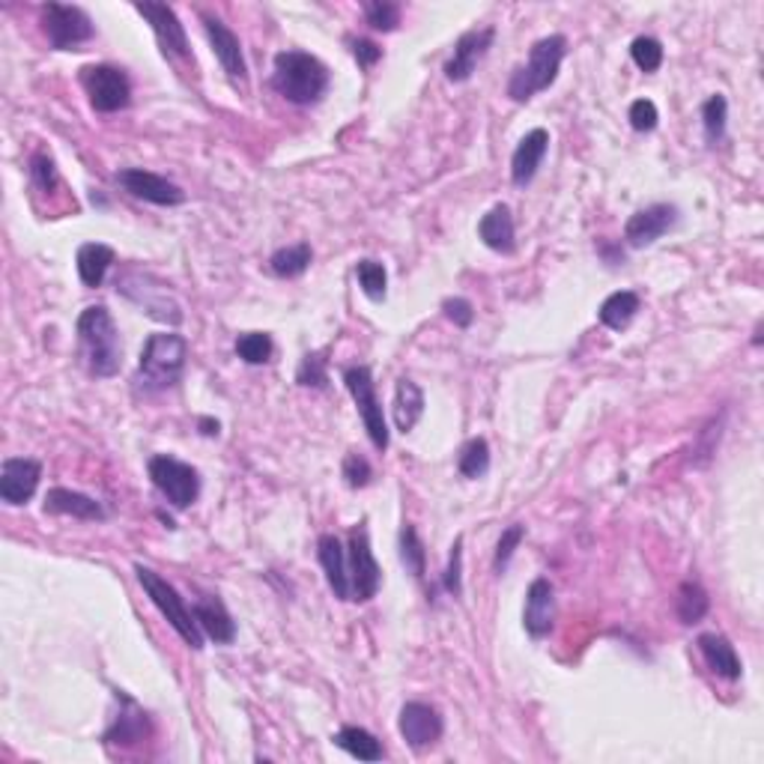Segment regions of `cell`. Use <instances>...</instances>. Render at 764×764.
Returning a JSON list of instances; mask_svg holds the SVG:
<instances>
[{
    "mask_svg": "<svg viewBox=\"0 0 764 764\" xmlns=\"http://www.w3.org/2000/svg\"><path fill=\"white\" fill-rule=\"evenodd\" d=\"M273 353L275 344L266 332H245L236 337V356L245 365H266V362H273Z\"/></svg>",
    "mask_w": 764,
    "mask_h": 764,
    "instance_id": "8d00e7d4",
    "label": "cell"
},
{
    "mask_svg": "<svg viewBox=\"0 0 764 764\" xmlns=\"http://www.w3.org/2000/svg\"><path fill=\"white\" fill-rule=\"evenodd\" d=\"M442 311H445V317H449L451 323L461 325V329H469L472 320H475V305H472L469 299H463V296L445 299V302H442Z\"/></svg>",
    "mask_w": 764,
    "mask_h": 764,
    "instance_id": "bcb514c9",
    "label": "cell"
},
{
    "mask_svg": "<svg viewBox=\"0 0 764 764\" xmlns=\"http://www.w3.org/2000/svg\"><path fill=\"white\" fill-rule=\"evenodd\" d=\"M317 562L323 567L325 583L337 600H353L350 588V571H346V546L337 534H320L317 541Z\"/></svg>",
    "mask_w": 764,
    "mask_h": 764,
    "instance_id": "ffe728a7",
    "label": "cell"
},
{
    "mask_svg": "<svg viewBox=\"0 0 764 764\" xmlns=\"http://www.w3.org/2000/svg\"><path fill=\"white\" fill-rule=\"evenodd\" d=\"M45 513H60V517H75V520H87V523H102L108 513L102 505L96 502L93 496H85L78 490H66V487H52L45 492Z\"/></svg>",
    "mask_w": 764,
    "mask_h": 764,
    "instance_id": "cb8c5ba5",
    "label": "cell"
},
{
    "mask_svg": "<svg viewBox=\"0 0 764 764\" xmlns=\"http://www.w3.org/2000/svg\"><path fill=\"white\" fill-rule=\"evenodd\" d=\"M478 236L481 242L496 254H513L517 252V228H513L511 207L496 203L481 221H478Z\"/></svg>",
    "mask_w": 764,
    "mask_h": 764,
    "instance_id": "484cf974",
    "label": "cell"
},
{
    "mask_svg": "<svg viewBox=\"0 0 764 764\" xmlns=\"http://www.w3.org/2000/svg\"><path fill=\"white\" fill-rule=\"evenodd\" d=\"M546 150H550V132L546 129H532L520 137V144L511 156V182L517 189H525L534 177L538 168L544 162Z\"/></svg>",
    "mask_w": 764,
    "mask_h": 764,
    "instance_id": "44dd1931",
    "label": "cell"
},
{
    "mask_svg": "<svg viewBox=\"0 0 764 764\" xmlns=\"http://www.w3.org/2000/svg\"><path fill=\"white\" fill-rule=\"evenodd\" d=\"M186 358H189V341L177 332H158L150 335L135 370V391L137 395H158L168 391L186 374Z\"/></svg>",
    "mask_w": 764,
    "mask_h": 764,
    "instance_id": "7a4b0ae2",
    "label": "cell"
},
{
    "mask_svg": "<svg viewBox=\"0 0 764 764\" xmlns=\"http://www.w3.org/2000/svg\"><path fill=\"white\" fill-rule=\"evenodd\" d=\"M726 120H729V102L726 96L713 93L705 106H701V129H705V141L708 147H717L726 137Z\"/></svg>",
    "mask_w": 764,
    "mask_h": 764,
    "instance_id": "836d02e7",
    "label": "cell"
},
{
    "mask_svg": "<svg viewBox=\"0 0 764 764\" xmlns=\"http://www.w3.org/2000/svg\"><path fill=\"white\" fill-rule=\"evenodd\" d=\"M114 261H117V254L111 245H102V242H85V245L78 248V254H75L78 278H81L85 287L96 290V287H102L108 269L114 266Z\"/></svg>",
    "mask_w": 764,
    "mask_h": 764,
    "instance_id": "4316f807",
    "label": "cell"
},
{
    "mask_svg": "<svg viewBox=\"0 0 764 764\" xmlns=\"http://www.w3.org/2000/svg\"><path fill=\"white\" fill-rule=\"evenodd\" d=\"M147 475L165 499L177 511H186L198 502L200 496V475L191 463H182L170 454H153L147 461Z\"/></svg>",
    "mask_w": 764,
    "mask_h": 764,
    "instance_id": "52a82bcc",
    "label": "cell"
},
{
    "mask_svg": "<svg viewBox=\"0 0 764 764\" xmlns=\"http://www.w3.org/2000/svg\"><path fill=\"white\" fill-rule=\"evenodd\" d=\"M117 701H120V713L111 722V729L102 734L106 743H137L144 741L150 732V717L144 713V708L137 705L132 696H126L123 690H117Z\"/></svg>",
    "mask_w": 764,
    "mask_h": 764,
    "instance_id": "603a6c76",
    "label": "cell"
},
{
    "mask_svg": "<svg viewBox=\"0 0 764 764\" xmlns=\"http://www.w3.org/2000/svg\"><path fill=\"white\" fill-rule=\"evenodd\" d=\"M346 571H350V588H353V600L356 604H367L374 600L383 586V567L374 558L370 550V534H367V523H356L350 529L346 538Z\"/></svg>",
    "mask_w": 764,
    "mask_h": 764,
    "instance_id": "ba28073f",
    "label": "cell"
},
{
    "mask_svg": "<svg viewBox=\"0 0 764 764\" xmlns=\"http://www.w3.org/2000/svg\"><path fill=\"white\" fill-rule=\"evenodd\" d=\"M31 182L33 191L40 195H48L60 186V177H57V165L48 153H33L31 158Z\"/></svg>",
    "mask_w": 764,
    "mask_h": 764,
    "instance_id": "60d3db41",
    "label": "cell"
},
{
    "mask_svg": "<svg viewBox=\"0 0 764 764\" xmlns=\"http://www.w3.org/2000/svg\"><path fill=\"white\" fill-rule=\"evenodd\" d=\"M523 628L532 639H544L555 628V588L550 579H534L525 591Z\"/></svg>",
    "mask_w": 764,
    "mask_h": 764,
    "instance_id": "d6986e66",
    "label": "cell"
},
{
    "mask_svg": "<svg viewBox=\"0 0 764 764\" xmlns=\"http://www.w3.org/2000/svg\"><path fill=\"white\" fill-rule=\"evenodd\" d=\"M43 31L48 43L57 52H75L78 45L90 43L96 36L93 19L81 7L69 3H45L43 7Z\"/></svg>",
    "mask_w": 764,
    "mask_h": 764,
    "instance_id": "30bf717a",
    "label": "cell"
},
{
    "mask_svg": "<svg viewBox=\"0 0 764 764\" xmlns=\"http://www.w3.org/2000/svg\"><path fill=\"white\" fill-rule=\"evenodd\" d=\"M135 574H137L141 588L147 591V597L156 604L158 612L168 618V624L177 630L179 639H182L189 649L195 651L203 649V630L198 628V618H195V612L186 607V597L179 595L177 588L170 586L165 576H158L153 567L135 565Z\"/></svg>",
    "mask_w": 764,
    "mask_h": 764,
    "instance_id": "5b68a950",
    "label": "cell"
},
{
    "mask_svg": "<svg viewBox=\"0 0 764 764\" xmlns=\"http://www.w3.org/2000/svg\"><path fill=\"white\" fill-rule=\"evenodd\" d=\"M114 179L117 186L129 191L132 198L147 200V203H156V207H179V203H186V191L179 189L177 182L153 174V170L123 168L117 170Z\"/></svg>",
    "mask_w": 764,
    "mask_h": 764,
    "instance_id": "5bb4252c",
    "label": "cell"
},
{
    "mask_svg": "<svg viewBox=\"0 0 764 764\" xmlns=\"http://www.w3.org/2000/svg\"><path fill=\"white\" fill-rule=\"evenodd\" d=\"M78 81L85 87L87 102L96 114H117L132 102V81L120 66L90 64L81 66Z\"/></svg>",
    "mask_w": 764,
    "mask_h": 764,
    "instance_id": "8992f818",
    "label": "cell"
},
{
    "mask_svg": "<svg viewBox=\"0 0 764 764\" xmlns=\"http://www.w3.org/2000/svg\"><path fill=\"white\" fill-rule=\"evenodd\" d=\"M398 729L403 734V741L421 753V750H428V746L440 741L442 732H445V720L428 701H407L400 708Z\"/></svg>",
    "mask_w": 764,
    "mask_h": 764,
    "instance_id": "2e32d148",
    "label": "cell"
},
{
    "mask_svg": "<svg viewBox=\"0 0 764 764\" xmlns=\"http://www.w3.org/2000/svg\"><path fill=\"white\" fill-rule=\"evenodd\" d=\"M346 391L356 400V409L362 421H365V430L370 442L377 445L379 451L388 449V424L386 412H383V403L377 398V383H374V370L367 365H353L344 370Z\"/></svg>",
    "mask_w": 764,
    "mask_h": 764,
    "instance_id": "9c48e42d",
    "label": "cell"
},
{
    "mask_svg": "<svg viewBox=\"0 0 764 764\" xmlns=\"http://www.w3.org/2000/svg\"><path fill=\"white\" fill-rule=\"evenodd\" d=\"M630 126H633V132H654L660 123V114H657V106L651 102V99H636L633 106H630Z\"/></svg>",
    "mask_w": 764,
    "mask_h": 764,
    "instance_id": "f6af8a7d",
    "label": "cell"
},
{
    "mask_svg": "<svg viewBox=\"0 0 764 764\" xmlns=\"http://www.w3.org/2000/svg\"><path fill=\"white\" fill-rule=\"evenodd\" d=\"M630 57L642 73H657L663 66V43L654 36H636L630 45Z\"/></svg>",
    "mask_w": 764,
    "mask_h": 764,
    "instance_id": "ab89813d",
    "label": "cell"
},
{
    "mask_svg": "<svg viewBox=\"0 0 764 764\" xmlns=\"http://www.w3.org/2000/svg\"><path fill=\"white\" fill-rule=\"evenodd\" d=\"M400 562L416 579H424V574H428V550H424V541L412 523H403V529H400Z\"/></svg>",
    "mask_w": 764,
    "mask_h": 764,
    "instance_id": "d6a6232c",
    "label": "cell"
},
{
    "mask_svg": "<svg viewBox=\"0 0 764 764\" xmlns=\"http://www.w3.org/2000/svg\"><path fill=\"white\" fill-rule=\"evenodd\" d=\"M144 281H147V290L141 284V275L137 273H126L123 278H117V290L132 299L135 305H141L153 320H162V323L179 325L182 323V308L179 302L170 296L168 284H162L158 278L144 273Z\"/></svg>",
    "mask_w": 764,
    "mask_h": 764,
    "instance_id": "7c38bea8",
    "label": "cell"
},
{
    "mask_svg": "<svg viewBox=\"0 0 764 764\" xmlns=\"http://www.w3.org/2000/svg\"><path fill=\"white\" fill-rule=\"evenodd\" d=\"M341 475H344V481L350 490H365L367 484L374 481V466L367 463L365 454L350 451V454L344 457V466H341Z\"/></svg>",
    "mask_w": 764,
    "mask_h": 764,
    "instance_id": "b9f144b4",
    "label": "cell"
},
{
    "mask_svg": "<svg viewBox=\"0 0 764 764\" xmlns=\"http://www.w3.org/2000/svg\"><path fill=\"white\" fill-rule=\"evenodd\" d=\"M356 278H358V287H362V294H365L370 302H383V299H386L388 275L383 263L370 261V257H367V261H358Z\"/></svg>",
    "mask_w": 764,
    "mask_h": 764,
    "instance_id": "d590c367",
    "label": "cell"
},
{
    "mask_svg": "<svg viewBox=\"0 0 764 764\" xmlns=\"http://www.w3.org/2000/svg\"><path fill=\"white\" fill-rule=\"evenodd\" d=\"M43 478V463L31 457H7L0 466V499L7 505L31 502Z\"/></svg>",
    "mask_w": 764,
    "mask_h": 764,
    "instance_id": "ac0fdd59",
    "label": "cell"
},
{
    "mask_svg": "<svg viewBox=\"0 0 764 764\" xmlns=\"http://www.w3.org/2000/svg\"><path fill=\"white\" fill-rule=\"evenodd\" d=\"M314 261V252L308 242H296V245H287V248H278V252L269 257V273L275 278H299V275L308 273V266Z\"/></svg>",
    "mask_w": 764,
    "mask_h": 764,
    "instance_id": "4dcf8cb0",
    "label": "cell"
},
{
    "mask_svg": "<svg viewBox=\"0 0 764 764\" xmlns=\"http://www.w3.org/2000/svg\"><path fill=\"white\" fill-rule=\"evenodd\" d=\"M75 332H78V346H81L87 370L99 379L117 377L123 367V341H120V329H117L114 317L106 305L85 308Z\"/></svg>",
    "mask_w": 764,
    "mask_h": 764,
    "instance_id": "6da1fadb",
    "label": "cell"
},
{
    "mask_svg": "<svg viewBox=\"0 0 764 764\" xmlns=\"http://www.w3.org/2000/svg\"><path fill=\"white\" fill-rule=\"evenodd\" d=\"M365 22L379 33L398 31L400 24V7L388 3V0H367L365 3Z\"/></svg>",
    "mask_w": 764,
    "mask_h": 764,
    "instance_id": "74e56055",
    "label": "cell"
},
{
    "mask_svg": "<svg viewBox=\"0 0 764 764\" xmlns=\"http://www.w3.org/2000/svg\"><path fill=\"white\" fill-rule=\"evenodd\" d=\"M567 54V36L562 33H550L544 40H538L529 52V60L523 66H517L508 81V96L513 102H529L532 96L544 93L555 85L562 60Z\"/></svg>",
    "mask_w": 764,
    "mask_h": 764,
    "instance_id": "277c9868",
    "label": "cell"
},
{
    "mask_svg": "<svg viewBox=\"0 0 764 764\" xmlns=\"http://www.w3.org/2000/svg\"><path fill=\"white\" fill-rule=\"evenodd\" d=\"M198 430L203 436H210L212 440V436H219L221 433V424L215 419H207V416H203V419H198Z\"/></svg>",
    "mask_w": 764,
    "mask_h": 764,
    "instance_id": "c3c4849f",
    "label": "cell"
},
{
    "mask_svg": "<svg viewBox=\"0 0 764 764\" xmlns=\"http://www.w3.org/2000/svg\"><path fill=\"white\" fill-rule=\"evenodd\" d=\"M200 22H203V31H207V40L212 45V54L219 57L221 69L228 73L236 87L248 85V66H245V54H242L240 36L221 22L219 15L212 12H200Z\"/></svg>",
    "mask_w": 764,
    "mask_h": 764,
    "instance_id": "4fadbf2b",
    "label": "cell"
},
{
    "mask_svg": "<svg viewBox=\"0 0 764 764\" xmlns=\"http://www.w3.org/2000/svg\"><path fill=\"white\" fill-rule=\"evenodd\" d=\"M350 52H353L362 69H370V66H377L383 60V48L374 40H350Z\"/></svg>",
    "mask_w": 764,
    "mask_h": 764,
    "instance_id": "7dc6e473",
    "label": "cell"
},
{
    "mask_svg": "<svg viewBox=\"0 0 764 764\" xmlns=\"http://www.w3.org/2000/svg\"><path fill=\"white\" fill-rule=\"evenodd\" d=\"M639 305H642L639 294H633V290H618V294L604 299L597 317H600V323L607 325V329L621 332V329H628V325L633 323V317L639 314Z\"/></svg>",
    "mask_w": 764,
    "mask_h": 764,
    "instance_id": "f1b7e54d",
    "label": "cell"
},
{
    "mask_svg": "<svg viewBox=\"0 0 764 764\" xmlns=\"http://www.w3.org/2000/svg\"><path fill=\"white\" fill-rule=\"evenodd\" d=\"M523 538H525L523 523H513L505 529L502 538H499V544H496V555H492V571H496V574H505V567L511 565L513 553H517V546L523 544Z\"/></svg>",
    "mask_w": 764,
    "mask_h": 764,
    "instance_id": "7bdbcfd3",
    "label": "cell"
},
{
    "mask_svg": "<svg viewBox=\"0 0 764 764\" xmlns=\"http://www.w3.org/2000/svg\"><path fill=\"white\" fill-rule=\"evenodd\" d=\"M135 10L147 19V24L156 33V43L162 48V54L168 60H177V64H195L189 48V36H186V27L179 22V15L174 7L168 3H153V0H135Z\"/></svg>",
    "mask_w": 764,
    "mask_h": 764,
    "instance_id": "8fae6325",
    "label": "cell"
},
{
    "mask_svg": "<svg viewBox=\"0 0 764 764\" xmlns=\"http://www.w3.org/2000/svg\"><path fill=\"white\" fill-rule=\"evenodd\" d=\"M457 469H461L463 478H484L490 472V445L481 436H475L461 449V457H457Z\"/></svg>",
    "mask_w": 764,
    "mask_h": 764,
    "instance_id": "e575fe53",
    "label": "cell"
},
{
    "mask_svg": "<svg viewBox=\"0 0 764 764\" xmlns=\"http://www.w3.org/2000/svg\"><path fill=\"white\" fill-rule=\"evenodd\" d=\"M325 350H317V353H308L302 358V365L296 370V383L305 388H325L329 386V370H325Z\"/></svg>",
    "mask_w": 764,
    "mask_h": 764,
    "instance_id": "f35d334b",
    "label": "cell"
},
{
    "mask_svg": "<svg viewBox=\"0 0 764 764\" xmlns=\"http://www.w3.org/2000/svg\"><path fill=\"white\" fill-rule=\"evenodd\" d=\"M678 224V207L675 203H654L645 210L633 212L624 224V240L630 248H649L660 236H666Z\"/></svg>",
    "mask_w": 764,
    "mask_h": 764,
    "instance_id": "e0dca14e",
    "label": "cell"
},
{
    "mask_svg": "<svg viewBox=\"0 0 764 764\" xmlns=\"http://www.w3.org/2000/svg\"><path fill=\"white\" fill-rule=\"evenodd\" d=\"M332 741H335V746H341L344 753L358 759V762H379V759L386 755L383 753V743L367 732V729H362V726H344Z\"/></svg>",
    "mask_w": 764,
    "mask_h": 764,
    "instance_id": "f546056e",
    "label": "cell"
},
{
    "mask_svg": "<svg viewBox=\"0 0 764 764\" xmlns=\"http://www.w3.org/2000/svg\"><path fill=\"white\" fill-rule=\"evenodd\" d=\"M442 588H445L451 597L463 595V534H457V541L451 544L449 567H445V574H442Z\"/></svg>",
    "mask_w": 764,
    "mask_h": 764,
    "instance_id": "ee69618b",
    "label": "cell"
},
{
    "mask_svg": "<svg viewBox=\"0 0 764 764\" xmlns=\"http://www.w3.org/2000/svg\"><path fill=\"white\" fill-rule=\"evenodd\" d=\"M696 645H699L701 660L708 663V669H711L717 678L741 680L743 675L741 657H738L734 645L729 642V639L722 636V633H699Z\"/></svg>",
    "mask_w": 764,
    "mask_h": 764,
    "instance_id": "d4e9b609",
    "label": "cell"
},
{
    "mask_svg": "<svg viewBox=\"0 0 764 764\" xmlns=\"http://www.w3.org/2000/svg\"><path fill=\"white\" fill-rule=\"evenodd\" d=\"M421 416H424V391L419 388V383L400 377L398 388H395V424L400 433H409L419 424Z\"/></svg>",
    "mask_w": 764,
    "mask_h": 764,
    "instance_id": "83f0119b",
    "label": "cell"
},
{
    "mask_svg": "<svg viewBox=\"0 0 764 764\" xmlns=\"http://www.w3.org/2000/svg\"><path fill=\"white\" fill-rule=\"evenodd\" d=\"M191 612L198 618V628L203 630V636H210L215 645H231L236 639V621H233L219 595H198L195 604H191Z\"/></svg>",
    "mask_w": 764,
    "mask_h": 764,
    "instance_id": "7402d4cb",
    "label": "cell"
},
{
    "mask_svg": "<svg viewBox=\"0 0 764 764\" xmlns=\"http://www.w3.org/2000/svg\"><path fill=\"white\" fill-rule=\"evenodd\" d=\"M708 609H711V597H708V591L696 579L680 583L678 597H675V612H678L680 624H687V628L699 624L701 618L708 616Z\"/></svg>",
    "mask_w": 764,
    "mask_h": 764,
    "instance_id": "1f68e13d",
    "label": "cell"
},
{
    "mask_svg": "<svg viewBox=\"0 0 764 764\" xmlns=\"http://www.w3.org/2000/svg\"><path fill=\"white\" fill-rule=\"evenodd\" d=\"M332 85L329 66L308 52H278L273 66L275 93L294 106H317Z\"/></svg>",
    "mask_w": 764,
    "mask_h": 764,
    "instance_id": "3957f363",
    "label": "cell"
},
{
    "mask_svg": "<svg viewBox=\"0 0 764 764\" xmlns=\"http://www.w3.org/2000/svg\"><path fill=\"white\" fill-rule=\"evenodd\" d=\"M492 43H496V27H481V31H469L463 33L461 40L454 43V52L445 60V78L451 85H466L478 64L484 60V54L490 52Z\"/></svg>",
    "mask_w": 764,
    "mask_h": 764,
    "instance_id": "9a60e30c",
    "label": "cell"
}]
</instances>
